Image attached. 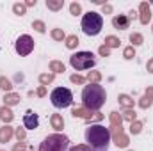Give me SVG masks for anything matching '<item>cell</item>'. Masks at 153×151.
<instances>
[{
    "label": "cell",
    "instance_id": "1",
    "mask_svg": "<svg viewBox=\"0 0 153 151\" xmlns=\"http://www.w3.org/2000/svg\"><path fill=\"white\" fill-rule=\"evenodd\" d=\"M85 144L93 151H107L111 144V130L105 128L103 124H91L89 128H85Z\"/></svg>",
    "mask_w": 153,
    "mask_h": 151
},
{
    "label": "cell",
    "instance_id": "2",
    "mask_svg": "<svg viewBox=\"0 0 153 151\" xmlns=\"http://www.w3.org/2000/svg\"><path fill=\"white\" fill-rule=\"evenodd\" d=\"M107 101V93L100 84H89L82 91V105L91 112H98Z\"/></svg>",
    "mask_w": 153,
    "mask_h": 151
},
{
    "label": "cell",
    "instance_id": "3",
    "mask_svg": "<svg viewBox=\"0 0 153 151\" xmlns=\"http://www.w3.org/2000/svg\"><path fill=\"white\" fill-rule=\"evenodd\" d=\"M103 29V18L96 11H89L82 16V30L85 36H98Z\"/></svg>",
    "mask_w": 153,
    "mask_h": 151
},
{
    "label": "cell",
    "instance_id": "4",
    "mask_svg": "<svg viewBox=\"0 0 153 151\" xmlns=\"http://www.w3.org/2000/svg\"><path fill=\"white\" fill-rule=\"evenodd\" d=\"M39 151H70V139L62 133H52L45 137Z\"/></svg>",
    "mask_w": 153,
    "mask_h": 151
},
{
    "label": "cell",
    "instance_id": "5",
    "mask_svg": "<svg viewBox=\"0 0 153 151\" xmlns=\"http://www.w3.org/2000/svg\"><path fill=\"white\" fill-rule=\"evenodd\" d=\"M70 64L76 71H84V70H89L96 64V57L93 52H76L70 57Z\"/></svg>",
    "mask_w": 153,
    "mask_h": 151
},
{
    "label": "cell",
    "instance_id": "6",
    "mask_svg": "<svg viewBox=\"0 0 153 151\" xmlns=\"http://www.w3.org/2000/svg\"><path fill=\"white\" fill-rule=\"evenodd\" d=\"M50 101L55 109H66L73 103V94L66 87H55L50 93Z\"/></svg>",
    "mask_w": 153,
    "mask_h": 151
},
{
    "label": "cell",
    "instance_id": "7",
    "mask_svg": "<svg viewBox=\"0 0 153 151\" xmlns=\"http://www.w3.org/2000/svg\"><path fill=\"white\" fill-rule=\"evenodd\" d=\"M14 50H16V53L22 55V57L32 53V50H34V39L30 38L29 34L20 36V38L16 39V43H14Z\"/></svg>",
    "mask_w": 153,
    "mask_h": 151
},
{
    "label": "cell",
    "instance_id": "8",
    "mask_svg": "<svg viewBox=\"0 0 153 151\" xmlns=\"http://www.w3.org/2000/svg\"><path fill=\"white\" fill-rule=\"evenodd\" d=\"M73 117H82V119H85V121H102L103 119V114L100 112H91V110H87V109H80V107H76L73 109Z\"/></svg>",
    "mask_w": 153,
    "mask_h": 151
},
{
    "label": "cell",
    "instance_id": "9",
    "mask_svg": "<svg viewBox=\"0 0 153 151\" xmlns=\"http://www.w3.org/2000/svg\"><path fill=\"white\" fill-rule=\"evenodd\" d=\"M23 126H25L27 130L38 128L39 126V115L36 112H32V110H27L25 115H23Z\"/></svg>",
    "mask_w": 153,
    "mask_h": 151
},
{
    "label": "cell",
    "instance_id": "10",
    "mask_svg": "<svg viewBox=\"0 0 153 151\" xmlns=\"http://www.w3.org/2000/svg\"><path fill=\"white\" fill-rule=\"evenodd\" d=\"M130 18L126 16V14H119V16H114L112 18V27L117 29V30H126L128 27H130Z\"/></svg>",
    "mask_w": 153,
    "mask_h": 151
},
{
    "label": "cell",
    "instance_id": "11",
    "mask_svg": "<svg viewBox=\"0 0 153 151\" xmlns=\"http://www.w3.org/2000/svg\"><path fill=\"white\" fill-rule=\"evenodd\" d=\"M139 11H141V16H139L141 23H143V25H148V21L152 20V11H150L148 2H143V4L139 5Z\"/></svg>",
    "mask_w": 153,
    "mask_h": 151
},
{
    "label": "cell",
    "instance_id": "12",
    "mask_svg": "<svg viewBox=\"0 0 153 151\" xmlns=\"http://www.w3.org/2000/svg\"><path fill=\"white\" fill-rule=\"evenodd\" d=\"M121 123H123V117L119 115V112H111V124H112V130H114V135L121 133Z\"/></svg>",
    "mask_w": 153,
    "mask_h": 151
},
{
    "label": "cell",
    "instance_id": "13",
    "mask_svg": "<svg viewBox=\"0 0 153 151\" xmlns=\"http://www.w3.org/2000/svg\"><path fill=\"white\" fill-rule=\"evenodd\" d=\"M50 124H52V128H53L55 132H62V128H64V119H62V115H61V114H52Z\"/></svg>",
    "mask_w": 153,
    "mask_h": 151
},
{
    "label": "cell",
    "instance_id": "14",
    "mask_svg": "<svg viewBox=\"0 0 153 151\" xmlns=\"http://www.w3.org/2000/svg\"><path fill=\"white\" fill-rule=\"evenodd\" d=\"M13 128L9 126V124H4L2 128H0V142L2 144H5V142H9L11 139H13Z\"/></svg>",
    "mask_w": 153,
    "mask_h": 151
},
{
    "label": "cell",
    "instance_id": "15",
    "mask_svg": "<svg viewBox=\"0 0 153 151\" xmlns=\"http://www.w3.org/2000/svg\"><path fill=\"white\" fill-rule=\"evenodd\" d=\"M152 103H153V87H148L146 94H144V96L141 98V101H139V107H141V109H148Z\"/></svg>",
    "mask_w": 153,
    "mask_h": 151
},
{
    "label": "cell",
    "instance_id": "16",
    "mask_svg": "<svg viewBox=\"0 0 153 151\" xmlns=\"http://www.w3.org/2000/svg\"><path fill=\"white\" fill-rule=\"evenodd\" d=\"M4 103H5V107L18 105V103H20V94H16V93H7V94L4 96Z\"/></svg>",
    "mask_w": 153,
    "mask_h": 151
},
{
    "label": "cell",
    "instance_id": "17",
    "mask_svg": "<svg viewBox=\"0 0 153 151\" xmlns=\"http://www.w3.org/2000/svg\"><path fill=\"white\" fill-rule=\"evenodd\" d=\"M117 101H119V105H121L125 110L134 109V100H132L128 94H119V96H117Z\"/></svg>",
    "mask_w": 153,
    "mask_h": 151
},
{
    "label": "cell",
    "instance_id": "18",
    "mask_svg": "<svg viewBox=\"0 0 153 151\" xmlns=\"http://www.w3.org/2000/svg\"><path fill=\"white\" fill-rule=\"evenodd\" d=\"M0 119L4 121V123H11L13 119H14V114L11 112V109L9 107H0Z\"/></svg>",
    "mask_w": 153,
    "mask_h": 151
},
{
    "label": "cell",
    "instance_id": "19",
    "mask_svg": "<svg viewBox=\"0 0 153 151\" xmlns=\"http://www.w3.org/2000/svg\"><path fill=\"white\" fill-rule=\"evenodd\" d=\"M46 7L50 11H61L64 7V0H46Z\"/></svg>",
    "mask_w": 153,
    "mask_h": 151
},
{
    "label": "cell",
    "instance_id": "20",
    "mask_svg": "<svg viewBox=\"0 0 153 151\" xmlns=\"http://www.w3.org/2000/svg\"><path fill=\"white\" fill-rule=\"evenodd\" d=\"M114 141H116V146L117 148H126L128 146V137L121 132V133H117V135H114Z\"/></svg>",
    "mask_w": 153,
    "mask_h": 151
},
{
    "label": "cell",
    "instance_id": "21",
    "mask_svg": "<svg viewBox=\"0 0 153 151\" xmlns=\"http://www.w3.org/2000/svg\"><path fill=\"white\" fill-rule=\"evenodd\" d=\"M64 70H66V68H64L62 62H59V61H52V62H50V71H52L53 75H55V73H64Z\"/></svg>",
    "mask_w": 153,
    "mask_h": 151
},
{
    "label": "cell",
    "instance_id": "22",
    "mask_svg": "<svg viewBox=\"0 0 153 151\" xmlns=\"http://www.w3.org/2000/svg\"><path fill=\"white\" fill-rule=\"evenodd\" d=\"M66 46L70 48V50H73V48H76L78 46V38H76L75 34H71V36H66Z\"/></svg>",
    "mask_w": 153,
    "mask_h": 151
},
{
    "label": "cell",
    "instance_id": "23",
    "mask_svg": "<svg viewBox=\"0 0 153 151\" xmlns=\"http://www.w3.org/2000/svg\"><path fill=\"white\" fill-rule=\"evenodd\" d=\"M130 43H132V46H139L144 43V38L139 32H134V34H130Z\"/></svg>",
    "mask_w": 153,
    "mask_h": 151
},
{
    "label": "cell",
    "instance_id": "24",
    "mask_svg": "<svg viewBox=\"0 0 153 151\" xmlns=\"http://www.w3.org/2000/svg\"><path fill=\"white\" fill-rule=\"evenodd\" d=\"M39 82H41L43 87H46L48 84L53 82V73H43V75H39Z\"/></svg>",
    "mask_w": 153,
    "mask_h": 151
},
{
    "label": "cell",
    "instance_id": "25",
    "mask_svg": "<svg viewBox=\"0 0 153 151\" xmlns=\"http://www.w3.org/2000/svg\"><path fill=\"white\" fill-rule=\"evenodd\" d=\"M103 43H105V46H109V48H117L121 41H119L117 38H114V36H107Z\"/></svg>",
    "mask_w": 153,
    "mask_h": 151
},
{
    "label": "cell",
    "instance_id": "26",
    "mask_svg": "<svg viewBox=\"0 0 153 151\" xmlns=\"http://www.w3.org/2000/svg\"><path fill=\"white\" fill-rule=\"evenodd\" d=\"M50 36H52V39H55V41H64L66 39V34H64L62 29H53Z\"/></svg>",
    "mask_w": 153,
    "mask_h": 151
},
{
    "label": "cell",
    "instance_id": "27",
    "mask_svg": "<svg viewBox=\"0 0 153 151\" xmlns=\"http://www.w3.org/2000/svg\"><path fill=\"white\" fill-rule=\"evenodd\" d=\"M27 11V5L25 4H13V13L18 14V16H23Z\"/></svg>",
    "mask_w": 153,
    "mask_h": 151
},
{
    "label": "cell",
    "instance_id": "28",
    "mask_svg": "<svg viewBox=\"0 0 153 151\" xmlns=\"http://www.w3.org/2000/svg\"><path fill=\"white\" fill-rule=\"evenodd\" d=\"M141 130H143V123L141 121H134V123H130V133H134V135H137V133H141Z\"/></svg>",
    "mask_w": 153,
    "mask_h": 151
},
{
    "label": "cell",
    "instance_id": "29",
    "mask_svg": "<svg viewBox=\"0 0 153 151\" xmlns=\"http://www.w3.org/2000/svg\"><path fill=\"white\" fill-rule=\"evenodd\" d=\"M0 89L9 93V91L13 89V84H11V80H9V78H5V76H0Z\"/></svg>",
    "mask_w": 153,
    "mask_h": 151
},
{
    "label": "cell",
    "instance_id": "30",
    "mask_svg": "<svg viewBox=\"0 0 153 151\" xmlns=\"http://www.w3.org/2000/svg\"><path fill=\"white\" fill-rule=\"evenodd\" d=\"M32 29H34L36 32H39V34H45V30H46V25H45L41 20H34V21H32Z\"/></svg>",
    "mask_w": 153,
    "mask_h": 151
},
{
    "label": "cell",
    "instance_id": "31",
    "mask_svg": "<svg viewBox=\"0 0 153 151\" xmlns=\"http://www.w3.org/2000/svg\"><path fill=\"white\" fill-rule=\"evenodd\" d=\"M87 80H89V84H98V82L102 80V73H100V71H89Z\"/></svg>",
    "mask_w": 153,
    "mask_h": 151
},
{
    "label": "cell",
    "instance_id": "32",
    "mask_svg": "<svg viewBox=\"0 0 153 151\" xmlns=\"http://www.w3.org/2000/svg\"><path fill=\"white\" fill-rule=\"evenodd\" d=\"M123 57L128 59V61L134 59V57H135V50H134V46H126V48L123 50Z\"/></svg>",
    "mask_w": 153,
    "mask_h": 151
},
{
    "label": "cell",
    "instance_id": "33",
    "mask_svg": "<svg viewBox=\"0 0 153 151\" xmlns=\"http://www.w3.org/2000/svg\"><path fill=\"white\" fill-rule=\"evenodd\" d=\"M70 13H71L73 16H78V14L82 13V5H80V4H76V2L70 4Z\"/></svg>",
    "mask_w": 153,
    "mask_h": 151
},
{
    "label": "cell",
    "instance_id": "34",
    "mask_svg": "<svg viewBox=\"0 0 153 151\" xmlns=\"http://www.w3.org/2000/svg\"><path fill=\"white\" fill-rule=\"evenodd\" d=\"M123 119H126V121L134 123V121H135V112H134V109H128V110H125V112H123Z\"/></svg>",
    "mask_w": 153,
    "mask_h": 151
},
{
    "label": "cell",
    "instance_id": "35",
    "mask_svg": "<svg viewBox=\"0 0 153 151\" xmlns=\"http://www.w3.org/2000/svg\"><path fill=\"white\" fill-rule=\"evenodd\" d=\"M98 53H100L102 57H109V55H111V48L105 46V44H102V46L98 48Z\"/></svg>",
    "mask_w": 153,
    "mask_h": 151
},
{
    "label": "cell",
    "instance_id": "36",
    "mask_svg": "<svg viewBox=\"0 0 153 151\" xmlns=\"http://www.w3.org/2000/svg\"><path fill=\"white\" fill-rule=\"evenodd\" d=\"M16 137H18V142H25V128H16Z\"/></svg>",
    "mask_w": 153,
    "mask_h": 151
},
{
    "label": "cell",
    "instance_id": "37",
    "mask_svg": "<svg viewBox=\"0 0 153 151\" xmlns=\"http://www.w3.org/2000/svg\"><path fill=\"white\" fill-rule=\"evenodd\" d=\"M70 80H71L73 84H78V85L85 82V78H84V76H80V75H71V76H70Z\"/></svg>",
    "mask_w": 153,
    "mask_h": 151
},
{
    "label": "cell",
    "instance_id": "38",
    "mask_svg": "<svg viewBox=\"0 0 153 151\" xmlns=\"http://www.w3.org/2000/svg\"><path fill=\"white\" fill-rule=\"evenodd\" d=\"M70 151H93L87 144H78V146H75V148H70Z\"/></svg>",
    "mask_w": 153,
    "mask_h": 151
},
{
    "label": "cell",
    "instance_id": "39",
    "mask_svg": "<svg viewBox=\"0 0 153 151\" xmlns=\"http://www.w3.org/2000/svg\"><path fill=\"white\" fill-rule=\"evenodd\" d=\"M13 151H27V144H25V142H18V144L13 148Z\"/></svg>",
    "mask_w": 153,
    "mask_h": 151
},
{
    "label": "cell",
    "instance_id": "40",
    "mask_svg": "<svg viewBox=\"0 0 153 151\" xmlns=\"http://www.w3.org/2000/svg\"><path fill=\"white\" fill-rule=\"evenodd\" d=\"M46 94V87H43V85H39V89H38V96L39 98H43Z\"/></svg>",
    "mask_w": 153,
    "mask_h": 151
},
{
    "label": "cell",
    "instance_id": "41",
    "mask_svg": "<svg viewBox=\"0 0 153 151\" xmlns=\"http://www.w3.org/2000/svg\"><path fill=\"white\" fill-rule=\"evenodd\" d=\"M146 70H148L150 73H153V59H150V61H148V64H146Z\"/></svg>",
    "mask_w": 153,
    "mask_h": 151
},
{
    "label": "cell",
    "instance_id": "42",
    "mask_svg": "<svg viewBox=\"0 0 153 151\" xmlns=\"http://www.w3.org/2000/svg\"><path fill=\"white\" fill-rule=\"evenodd\" d=\"M103 13H112V5L111 4H105L103 5Z\"/></svg>",
    "mask_w": 153,
    "mask_h": 151
},
{
    "label": "cell",
    "instance_id": "43",
    "mask_svg": "<svg viewBox=\"0 0 153 151\" xmlns=\"http://www.w3.org/2000/svg\"><path fill=\"white\" fill-rule=\"evenodd\" d=\"M25 5H27V7H32V5H36V0H27Z\"/></svg>",
    "mask_w": 153,
    "mask_h": 151
},
{
    "label": "cell",
    "instance_id": "44",
    "mask_svg": "<svg viewBox=\"0 0 153 151\" xmlns=\"http://www.w3.org/2000/svg\"><path fill=\"white\" fill-rule=\"evenodd\" d=\"M0 151H4V150H0Z\"/></svg>",
    "mask_w": 153,
    "mask_h": 151
}]
</instances>
